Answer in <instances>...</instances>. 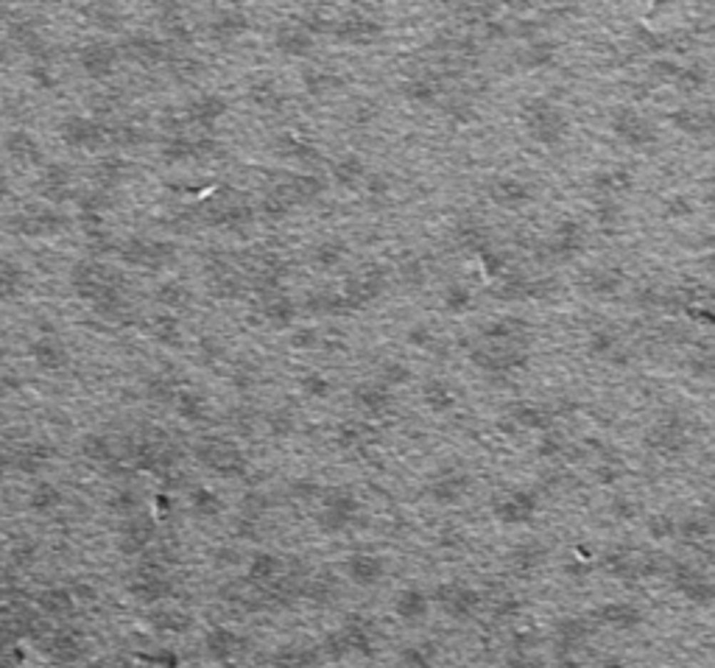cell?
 Returning a JSON list of instances; mask_svg holds the SVG:
<instances>
[{"label":"cell","instance_id":"cell-32","mask_svg":"<svg viewBox=\"0 0 715 668\" xmlns=\"http://www.w3.org/2000/svg\"><path fill=\"white\" fill-rule=\"evenodd\" d=\"M422 403L433 414H445L455 405L453 386L445 378H427L422 383Z\"/></svg>","mask_w":715,"mask_h":668},{"label":"cell","instance_id":"cell-12","mask_svg":"<svg viewBox=\"0 0 715 668\" xmlns=\"http://www.w3.org/2000/svg\"><path fill=\"white\" fill-rule=\"evenodd\" d=\"M229 103L227 98L215 96V93H201L185 103L182 109V121L188 126H198V129H213L224 115H227Z\"/></svg>","mask_w":715,"mask_h":668},{"label":"cell","instance_id":"cell-49","mask_svg":"<svg viewBox=\"0 0 715 668\" xmlns=\"http://www.w3.org/2000/svg\"><path fill=\"white\" fill-rule=\"evenodd\" d=\"M450 118H453L455 123H470L472 118H475V112H472V103L464 98H453L447 103V109H445Z\"/></svg>","mask_w":715,"mask_h":668},{"label":"cell","instance_id":"cell-19","mask_svg":"<svg viewBox=\"0 0 715 668\" xmlns=\"http://www.w3.org/2000/svg\"><path fill=\"white\" fill-rule=\"evenodd\" d=\"M126 260L146 268H163L176 258V249L163 241H131L126 246Z\"/></svg>","mask_w":715,"mask_h":668},{"label":"cell","instance_id":"cell-29","mask_svg":"<svg viewBox=\"0 0 715 668\" xmlns=\"http://www.w3.org/2000/svg\"><path fill=\"white\" fill-rule=\"evenodd\" d=\"M556 45H553L551 39H528L525 45H522L520 51H517V65L525 67V70H539V67H548L553 65V59H556Z\"/></svg>","mask_w":715,"mask_h":668},{"label":"cell","instance_id":"cell-41","mask_svg":"<svg viewBox=\"0 0 715 668\" xmlns=\"http://www.w3.org/2000/svg\"><path fill=\"white\" fill-rule=\"evenodd\" d=\"M442 305H445V310H450V313L458 316V313H464V310L472 308V291L464 283H450L442 291Z\"/></svg>","mask_w":715,"mask_h":668},{"label":"cell","instance_id":"cell-45","mask_svg":"<svg viewBox=\"0 0 715 668\" xmlns=\"http://www.w3.org/2000/svg\"><path fill=\"white\" fill-rule=\"evenodd\" d=\"M696 213V204L690 196H684V193H674V196H668V199L662 201V216L665 218H676V221H682V218H690Z\"/></svg>","mask_w":715,"mask_h":668},{"label":"cell","instance_id":"cell-48","mask_svg":"<svg viewBox=\"0 0 715 668\" xmlns=\"http://www.w3.org/2000/svg\"><path fill=\"white\" fill-rule=\"evenodd\" d=\"M288 344H291L293 350H313V347H319V344H322V338H319L316 330L302 328V330H296V333L288 335Z\"/></svg>","mask_w":715,"mask_h":668},{"label":"cell","instance_id":"cell-55","mask_svg":"<svg viewBox=\"0 0 715 668\" xmlns=\"http://www.w3.org/2000/svg\"><path fill=\"white\" fill-rule=\"evenodd\" d=\"M481 260H484V268H487L489 274H495V277H500V274H503V258H500L497 252L487 249V252L481 255Z\"/></svg>","mask_w":715,"mask_h":668},{"label":"cell","instance_id":"cell-51","mask_svg":"<svg viewBox=\"0 0 715 668\" xmlns=\"http://www.w3.org/2000/svg\"><path fill=\"white\" fill-rule=\"evenodd\" d=\"M173 73L182 76V79H188V81H196L198 76H204V62L201 59H179L176 67H173Z\"/></svg>","mask_w":715,"mask_h":668},{"label":"cell","instance_id":"cell-26","mask_svg":"<svg viewBox=\"0 0 715 668\" xmlns=\"http://www.w3.org/2000/svg\"><path fill=\"white\" fill-rule=\"evenodd\" d=\"M260 316L271 328H288L296 316V305L283 291H271L260 297Z\"/></svg>","mask_w":715,"mask_h":668},{"label":"cell","instance_id":"cell-37","mask_svg":"<svg viewBox=\"0 0 715 668\" xmlns=\"http://www.w3.org/2000/svg\"><path fill=\"white\" fill-rule=\"evenodd\" d=\"M305 310H308V313H316V316H333V313L341 316V313H350L338 291H319V294H310V297L305 300Z\"/></svg>","mask_w":715,"mask_h":668},{"label":"cell","instance_id":"cell-52","mask_svg":"<svg viewBox=\"0 0 715 668\" xmlns=\"http://www.w3.org/2000/svg\"><path fill=\"white\" fill-rule=\"evenodd\" d=\"M405 341L411 344V347H430L433 344V330L427 328V325H414L411 330H408V335H405Z\"/></svg>","mask_w":715,"mask_h":668},{"label":"cell","instance_id":"cell-10","mask_svg":"<svg viewBox=\"0 0 715 668\" xmlns=\"http://www.w3.org/2000/svg\"><path fill=\"white\" fill-rule=\"evenodd\" d=\"M487 196L492 199V204H497L503 210H522L525 204L534 201V188L520 176L503 173V176H495L487 185Z\"/></svg>","mask_w":715,"mask_h":668},{"label":"cell","instance_id":"cell-44","mask_svg":"<svg viewBox=\"0 0 715 668\" xmlns=\"http://www.w3.org/2000/svg\"><path fill=\"white\" fill-rule=\"evenodd\" d=\"M363 439H366V428L358 420H344L333 434V442H338V447H358L363 445Z\"/></svg>","mask_w":715,"mask_h":668},{"label":"cell","instance_id":"cell-21","mask_svg":"<svg viewBox=\"0 0 715 668\" xmlns=\"http://www.w3.org/2000/svg\"><path fill=\"white\" fill-rule=\"evenodd\" d=\"M353 403L360 414L366 417H383L394 405V398L386 386H380L377 380H366V383H358L353 389Z\"/></svg>","mask_w":715,"mask_h":668},{"label":"cell","instance_id":"cell-27","mask_svg":"<svg viewBox=\"0 0 715 668\" xmlns=\"http://www.w3.org/2000/svg\"><path fill=\"white\" fill-rule=\"evenodd\" d=\"M249 29V17L240 9H224L210 20V36L215 42H232Z\"/></svg>","mask_w":715,"mask_h":668},{"label":"cell","instance_id":"cell-31","mask_svg":"<svg viewBox=\"0 0 715 668\" xmlns=\"http://www.w3.org/2000/svg\"><path fill=\"white\" fill-rule=\"evenodd\" d=\"M173 408L188 422H204L210 417V400L196 389H179L173 398Z\"/></svg>","mask_w":715,"mask_h":668},{"label":"cell","instance_id":"cell-35","mask_svg":"<svg viewBox=\"0 0 715 668\" xmlns=\"http://www.w3.org/2000/svg\"><path fill=\"white\" fill-rule=\"evenodd\" d=\"M400 93H402V98L405 101L420 103V106H430V103L439 101V87H436L430 79H425V76H417V79L402 81V84H400Z\"/></svg>","mask_w":715,"mask_h":668},{"label":"cell","instance_id":"cell-42","mask_svg":"<svg viewBox=\"0 0 715 668\" xmlns=\"http://www.w3.org/2000/svg\"><path fill=\"white\" fill-rule=\"evenodd\" d=\"M414 378V372H411V367L408 364H402V361H383L380 364V369H377V383L380 386H386V389H391V386H402V383H408Z\"/></svg>","mask_w":715,"mask_h":668},{"label":"cell","instance_id":"cell-30","mask_svg":"<svg viewBox=\"0 0 715 668\" xmlns=\"http://www.w3.org/2000/svg\"><path fill=\"white\" fill-rule=\"evenodd\" d=\"M249 101L263 109V112H274V109H280V103H283V90H280V84L271 79V76H255L252 81H249Z\"/></svg>","mask_w":715,"mask_h":668},{"label":"cell","instance_id":"cell-17","mask_svg":"<svg viewBox=\"0 0 715 668\" xmlns=\"http://www.w3.org/2000/svg\"><path fill=\"white\" fill-rule=\"evenodd\" d=\"M274 151H277V157H283V160H288V163L302 168H316L322 163V151L313 143H308L305 137L291 132H283L274 140Z\"/></svg>","mask_w":715,"mask_h":668},{"label":"cell","instance_id":"cell-3","mask_svg":"<svg viewBox=\"0 0 715 668\" xmlns=\"http://www.w3.org/2000/svg\"><path fill=\"white\" fill-rule=\"evenodd\" d=\"M609 129L612 134L618 137L623 146L629 148H651L656 140H659V132L654 126V121H649L643 112L632 109V106H615L609 112Z\"/></svg>","mask_w":715,"mask_h":668},{"label":"cell","instance_id":"cell-2","mask_svg":"<svg viewBox=\"0 0 715 668\" xmlns=\"http://www.w3.org/2000/svg\"><path fill=\"white\" fill-rule=\"evenodd\" d=\"M520 121L525 134L539 143V146H559L567 132H570V121L562 112L559 103L548 98H528L520 106Z\"/></svg>","mask_w":715,"mask_h":668},{"label":"cell","instance_id":"cell-24","mask_svg":"<svg viewBox=\"0 0 715 668\" xmlns=\"http://www.w3.org/2000/svg\"><path fill=\"white\" fill-rule=\"evenodd\" d=\"M671 123L676 132L690 134V137H704L713 129V115L704 106H679L671 115Z\"/></svg>","mask_w":715,"mask_h":668},{"label":"cell","instance_id":"cell-4","mask_svg":"<svg viewBox=\"0 0 715 668\" xmlns=\"http://www.w3.org/2000/svg\"><path fill=\"white\" fill-rule=\"evenodd\" d=\"M587 249V230L576 218H562L553 227L551 238L542 243V258L553 263H570Z\"/></svg>","mask_w":715,"mask_h":668},{"label":"cell","instance_id":"cell-47","mask_svg":"<svg viewBox=\"0 0 715 668\" xmlns=\"http://www.w3.org/2000/svg\"><path fill=\"white\" fill-rule=\"evenodd\" d=\"M595 216L601 224H618L623 216V201H604L595 199Z\"/></svg>","mask_w":715,"mask_h":668},{"label":"cell","instance_id":"cell-43","mask_svg":"<svg viewBox=\"0 0 715 668\" xmlns=\"http://www.w3.org/2000/svg\"><path fill=\"white\" fill-rule=\"evenodd\" d=\"M157 300L163 302L165 308H173V310L179 308L182 310V308H188L193 302V291L185 283H165L163 288L157 291Z\"/></svg>","mask_w":715,"mask_h":668},{"label":"cell","instance_id":"cell-46","mask_svg":"<svg viewBox=\"0 0 715 668\" xmlns=\"http://www.w3.org/2000/svg\"><path fill=\"white\" fill-rule=\"evenodd\" d=\"M265 425L274 436H288L296 428V417L288 408H274V411L265 414Z\"/></svg>","mask_w":715,"mask_h":668},{"label":"cell","instance_id":"cell-6","mask_svg":"<svg viewBox=\"0 0 715 668\" xmlns=\"http://www.w3.org/2000/svg\"><path fill=\"white\" fill-rule=\"evenodd\" d=\"M470 361L487 375H512L528 364L525 347H509V344H478L470 350Z\"/></svg>","mask_w":715,"mask_h":668},{"label":"cell","instance_id":"cell-1","mask_svg":"<svg viewBox=\"0 0 715 668\" xmlns=\"http://www.w3.org/2000/svg\"><path fill=\"white\" fill-rule=\"evenodd\" d=\"M193 216L198 230L215 227V230L240 233L255 221V207L246 204V199L235 191H221L215 196H207L204 201L193 204Z\"/></svg>","mask_w":715,"mask_h":668},{"label":"cell","instance_id":"cell-15","mask_svg":"<svg viewBox=\"0 0 715 668\" xmlns=\"http://www.w3.org/2000/svg\"><path fill=\"white\" fill-rule=\"evenodd\" d=\"M274 48H277L283 56L305 59V56L313 54L316 36L310 31H305L296 20H288V23H280V26H277V31H274Z\"/></svg>","mask_w":715,"mask_h":668},{"label":"cell","instance_id":"cell-14","mask_svg":"<svg viewBox=\"0 0 715 668\" xmlns=\"http://www.w3.org/2000/svg\"><path fill=\"white\" fill-rule=\"evenodd\" d=\"M196 456L207 465V467H213L215 472H238V470L243 467V456H240V450L227 442V439H204V442H198V447H196Z\"/></svg>","mask_w":715,"mask_h":668},{"label":"cell","instance_id":"cell-16","mask_svg":"<svg viewBox=\"0 0 715 668\" xmlns=\"http://www.w3.org/2000/svg\"><path fill=\"white\" fill-rule=\"evenodd\" d=\"M626 283L618 266H589L579 274V288L589 297H615Z\"/></svg>","mask_w":715,"mask_h":668},{"label":"cell","instance_id":"cell-22","mask_svg":"<svg viewBox=\"0 0 715 668\" xmlns=\"http://www.w3.org/2000/svg\"><path fill=\"white\" fill-rule=\"evenodd\" d=\"M503 422H514V428H525V431H545L553 422V414L545 405H537L531 400H517L509 405Z\"/></svg>","mask_w":715,"mask_h":668},{"label":"cell","instance_id":"cell-39","mask_svg":"<svg viewBox=\"0 0 715 668\" xmlns=\"http://www.w3.org/2000/svg\"><path fill=\"white\" fill-rule=\"evenodd\" d=\"M258 210H260V216L265 218V221H274V224H277V221H285V218H288V216L293 213L291 204L283 199V196H280V193H277L274 188H271L268 193H263L260 207H258Z\"/></svg>","mask_w":715,"mask_h":668},{"label":"cell","instance_id":"cell-36","mask_svg":"<svg viewBox=\"0 0 715 668\" xmlns=\"http://www.w3.org/2000/svg\"><path fill=\"white\" fill-rule=\"evenodd\" d=\"M618 347L620 338L612 328H595L587 338V353L592 358H612V355H618Z\"/></svg>","mask_w":715,"mask_h":668},{"label":"cell","instance_id":"cell-8","mask_svg":"<svg viewBox=\"0 0 715 668\" xmlns=\"http://www.w3.org/2000/svg\"><path fill=\"white\" fill-rule=\"evenodd\" d=\"M165 160L168 163H204V160H215L221 154V146L210 137V134H201V137H173L168 146H165Z\"/></svg>","mask_w":715,"mask_h":668},{"label":"cell","instance_id":"cell-25","mask_svg":"<svg viewBox=\"0 0 715 668\" xmlns=\"http://www.w3.org/2000/svg\"><path fill=\"white\" fill-rule=\"evenodd\" d=\"M347 255H350V249H347V243L341 238H325V241L310 246L308 263L313 268H319V271H330V268L341 266L347 260Z\"/></svg>","mask_w":715,"mask_h":668},{"label":"cell","instance_id":"cell-5","mask_svg":"<svg viewBox=\"0 0 715 668\" xmlns=\"http://www.w3.org/2000/svg\"><path fill=\"white\" fill-rule=\"evenodd\" d=\"M330 34H333V36H335V42H341V45L369 48V45L380 42L386 31H383V26H380V20H377V17H369V14H363V11L350 9V11H344L341 17H335L333 31Z\"/></svg>","mask_w":715,"mask_h":668},{"label":"cell","instance_id":"cell-53","mask_svg":"<svg viewBox=\"0 0 715 668\" xmlns=\"http://www.w3.org/2000/svg\"><path fill=\"white\" fill-rule=\"evenodd\" d=\"M637 36L643 39V48H651V51H665V48L671 45V36H665V34L646 31V29H637Z\"/></svg>","mask_w":715,"mask_h":668},{"label":"cell","instance_id":"cell-33","mask_svg":"<svg viewBox=\"0 0 715 668\" xmlns=\"http://www.w3.org/2000/svg\"><path fill=\"white\" fill-rule=\"evenodd\" d=\"M129 51L131 56H137L143 65H157V62H165L171 56L168 45L160 42L157 36H148V34H137L129 39Z\"/></svg>","mask_w":715,"mask_h":668},{"label":"cell","instance_id":"cell-23","mask_svg":"<svg viewBox=\"0 0 715 668\" xmlns=\"http://www.w3.org/2000/svg\"><path fill=\"white\" fill-rule=\"evenodd\" d=\"M344 81L347 79L341 73L330 70V67H305L302 70V87H305L308 96H316V98L330 96V93H338L344 87Z\"/></svg>","mask_w":715,"mask_h":668},{"label":"cell","instance_id":"cell-54","mask_svg":"<svg viewBox=\"0 0 715 668\" xmlns=\"http://www.w3.org/2000/svg\"><path fill=\"white\" fill-rule=\"evenodd\" d=\"M176 392H179V389H176L171 380H163V378H157V380L151 383V398L160 403H171L176 398Z\"/></svg>","mask_w":715,"mask_h":668},{"label":"cell","instance_id":"cell-9","mask_svg":"<svg viewBox=\"0 0 715 668\" xmlns=\"http://www.w3.org/2000/svg\"><path fill=\"white\" fill-rule=\"evenodd\" d=\"M684 420L679 411H665L649 431H646V445L659 453H676L684 447Z\"/></svg>","mask_w":715,"mask_h":668},{"label":"cell","instance_id":"cell-7","mask_svg":"<svg viewBox=\"0 0 715 668\" xmlns=\"http://www.w3.org/2000/svg\"><path fill=\"white\" fill-rule=\"evenodd\" d=\"M383 288H386V274L377 266H369L366 271L350 277L338 294H341V300L347 305V310L353 313V310H360V308L372 305L383 294Z\"/></svg>","mask_w":715,"mask_h":668},{"label":"cell","instance_id":"cell-50","mask_svg":"<svg viewBox=\"0 0 715 668\" xmlns=\"http://www.w3.org/2000/svg\"><path fill=\"white\" fill-rule=\"evenodd\" d=\"M564 447H567V439L562 434H556V431H551V434L542 436V442H539V456H559Z\"/></svg>","mask_w":715,"mask_h":668},{"label":"cell","instance_id":"cell-18","mask_svg":"<svg viewBox=\"0 0 715 668\" xmlns=\"http://www.w3.org/2000/svg\"><path fill=\"white\" fill-rule=\"evenodd\" d=\"M453 241L458 243V249H464V252L484 255L487 249H492V230H489L481 218L464 216V218L453 227Z\"/></svg>","mask_w":715,"mask_h":668},{"label":"cell","instance_id":"cell-11","mask_svg":"<svg viewBox=\"0 0 715 668\" xmlns=\"http://www.w3.org/2000/svg\"><path fill=\"white\" fill-rule=\"evenodd\" d=\"M589 188H592L595 199L623 201V196H629L632 188H634V173L623 166L604 168V171H595V173H592Z\"/></svg>","mask_w":715,"mask_h":668},{"label":"cell","instance_id":"cell-40","mask_svg":"<svg viewBox=\"0 0 715 668\" xmlns=\"http://www.w3.org/2000/svg\"><path fill=\"white\" fill-rule=\"evenodd\" d=\"M299 389L305 398H313V400H327L333 395V380L322 375V372H305L299 378Z\"/></svg>","mask_w":715,"mask_h":668},{"label":"cell","instance_id":"cell-13","mask_svg":"<svg viewBox=\"0 0 715 668\" xmlns=\"http://www.w3.org/2000/svg\"><path fill=\"white\" fill-rule=\"evenodd\" d=\"M274 191L296 210L299 204H310V201L322 199L327 191V179L319 176V173H296V176L283 179Z\"/></svg>","mask_w":715,"mask_h":668},{"label":"cell","instance_id":"cell-34","mask_svg":"<svg viewBox=\"0 0 715 668\" xmlns=\"http://www.w3.org/2000/svg\"><path fill=\"white\" fill-rule=\"evenodd\" d=\"M668 84L679 87L682 93H699V90L707 84V70L701 65H679V62H676L674 70H671Z\"/></svg>","mask_w":715,"mask_h":668},{"label":"cell","instance_id":"cell-28","mask_svg":"<svg viewBox=\"0 0 715 668\" xmlns=\"http://www.w3.org/2000/svg\"><path fill=\"white\" fill-rule=\"evenodd\" d=\"M333 179L341 185V188H347V191H355V188H363V182H366V176H369V171L363 166V160L358 157V154H341L333 166Z\"/></svg>","mask_w":715,"mask_h":668},{"label":"cell","instance_id":"cell-38","mask_svg":"<svg viewBox=\"0 0 715 668\" xmlns=\"http://www.w3.org/2000/svg\"><path fill=\"white\" fill-rule=\"evenodd\" d=\"M148 333L154 335L165 347H182V325L173 316H157L148 325Z\"/></svg>","mask_w":715,"mask_h":668},{"label":"cell","instance_id":"cell-20","mask_svg":"<svg viewBox=\"0 0 715 668\" xmlns=\"http://www.w3.org/2000/svg\"><path fill=\"white\" fill-rule=\"evenodd\" d=\"M481 338L489 344H509V347H525L528 344V325L514 316L492 319L481 328Z\"/></svg>","mask_w":715,"mask_h":668}]
</instances>
